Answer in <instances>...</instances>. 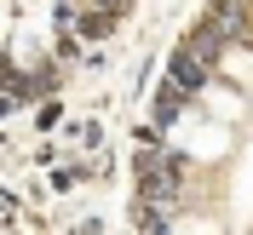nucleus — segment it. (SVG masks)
Listing matches in <instances>:
<instances>
[{"instance_id": "nucleus-2", "label": "nucleus", "mask_w": 253, "mask_h": 235, "mask_svg": "<svg viewBox=\"0 0 253 235\" xmlns=\"http://www.w3.org/2000/svg\"><path fill=\"white\" fill-rule=\"evenodd\" d=\"M173 184H178V172H173V167H161V161H150V167H144V195H150V201L173 195Z\"/></svg>"}, {"instance_id": "nucleus-1", "label": "nucleus", "mask_w": 253, "mask_h": 235, "mask_svg": "<svg viewBox=\"0 0 253 235\" xmlns=\"http://www.w3.org/2000/svg\"><path fill=\"white\" fill-rule=\"evenodd\" d=\"M207 69H213V63H202V58H196L190 46H178V52H173V63H167V75H173L167 86H178V92L190 98V92H196V86L207 80Z\"/></svg>"}]
</instances>
